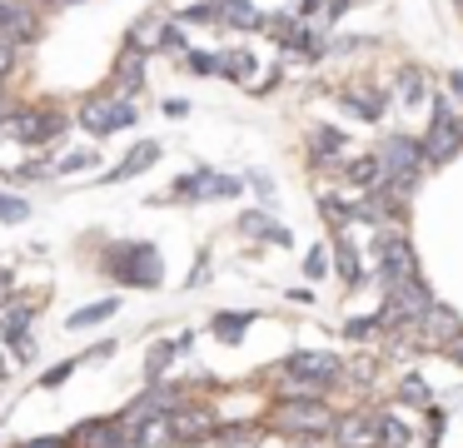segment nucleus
<instances>
[{
    "instance_id": "nucleus-6",
    "label": "nucleus",
    "mask_w": 463,
    "mask_h": 448,
    "mask_svg": "<svg viewBox=\"0 0 463 448\" xmlns=\"http://www.w3.org/2000/svg\"><path fill=\"white\" fill-rule=\"evenodd\" d=\"M279 374H289V378H309V384L334 388V384L344 378V358H339V354H329V348H294V354L284 358Z\"/></svg>"
},
{
    "instance_id": "nucleus-45",
    "label": "nucleus",
    "mask_w": 463,
    "mask_h": 448,
    "mask_svg": "<svg viewBox=\"0 0 463 448\" xmlns=\"http://www.w3.org/2000/svg\"><path fill=\"white\" fill-rule=\"evenodd\" d=\"M5 299H11V274L0 269V309H5Z\"/></svg>"
},
{
    "instance_id": "nucleus-36",
    "label": "nucleus",
    "mask_w": 463,
    "mask_h": 448,
    "mask_svg": "<svg viewBox=\"0 0 463 448\" xmlns=\"http://www.w3.org/2000/svg\"><path fill=\"white\" fill-rule=\"evenodd\" d=\"M373 368H379L373 358H354V364H349V378H354V384H373Z\"/></svg>"
},
{
    "instance_id": "nucleus-21",
    "label": "nucleus",
    "mask_w": 463,
    "mask_h": 448,
    "mask_svg": "<svg viewBox=\"0 0 463 448\" xmlns=\"http://www.w3.org/2000/svg\"><path fill=\"white\" fill-rule=\"evenodd\" d=\"M140 448H175V424L170 418H150V424H135L130 428Z\"/></svg>"
},
{
    "instance_id": "nucleus-10",
    "label": "nucleus",
    "mask_w": 463,
    "mask_h": 448,
    "mask_svg": "<svg viewBox=\"0 0 463 448\" xmlns=\"http://www.w3.org/2000/svg\"><path fill=\"white\" fill-rule=\"evenodd\" d=\"M458 149H463L458 119H429V129H423V165L439 169V165H449Z\"/></svg>"
},
{
    "instance_id": "nucleus-30",
    "label": "nucleus",
    "mask_w": 463,
    "mask_h": 448,
    "mask_svg": "<svg viewBox=\"0 0 463 448\" xmlns=\"http://www.w3.org/2000/svg\"><path fill=\"white\" fill-rule=\"evenodd\" d=\"M95 165H100V155H95V149H71V155H61L55 175H75V169H95Z\"/></svg>"
},
{
    "instance_id": "nucleus-42",
    "label": "nucleus",
    "mask_w": 463,
    "mask_h": 448,
    "mask_svg": "<svg viewBox=\"0 0 463 448\" xmlns=\"http://www.w3.org/2000/svg\"><path fill=\"white\" fill-rule=\"evenodd\" d=\"M443 354H449V358H453V364H458V368H463V334H458V338H453V344H449V348H443Z\"/></svg>"
},
{
    "instance_id": "nucleus-24",
    "label": "nucleus",
    "mask_w": 463,
    "mask_h": 448,
    "mask_svg": "<svg viewBox=\"0 0 463 448\" xmlns=\"http://www.w3.org/2000/svg\"><path fill=\"white\" fill-rule=\"evenodd\" d=\"M180 25H224V5L220 0H200V5H190V10H180Z\"/></svg>"
},
{
    "instance_id": "nucleus-5",
    "label": "nucleus",
    "mask_w": 463,
    "mask_h": 448,
    "mask_svg": "<svg viewBox=\"0 0 463 448\" xmlns=\"http://www.w3.org/2000/svg\"><path fill=\"white\" fill-rule=\"evenodd\" d=\"M244 189L240 175H220V169H190L170 185V199H234Z\"/></svg>"
},
{
    "instance_id": "nucleus-9",
    "label": "nucleus",
    "mask_w": 463,
    "mask_h": 448,
    "mask_svg": "<svg viewBox=\"0 0 463 448\" xmlns=\"http://www.w3.org/2000/svg\"><path fill=\"white\" fill-rule=\"evenodd\" d=\"M170 424H175V443H204V438L220 434V418L204 404H180L170 414Z\"/></svg>"
},
{
    "instance_id": "nucleus-41",
    "label": "nucleus",
    "mask_w": 463,
    "mask_h": 448,
    "mask_svg": "<svg viewBox=\"0 0 463 448\" xmlns=\"http://www.w3.org/2000/svg\"><path fill=\"white\" fill-rule=\"evenodd\" d=\"M110 354H115V338H100V344H95L85 358H110Z\"/></svg>"
},
{
    "instance_id": "nucleus-8",
    "label": "nucleus",
    "mask_w": 463,
    "mask_h": 448,
    "mask_svg": "<svg viewBox=\"0 0 463 448\" xmlns=\"http://www.w3.org/2000/svg\"><path fill=\"white\" fill-rule=\"evenodd\" d=\"M413 334H419L423 344H433V348H449L453 338L463 334V319H458V309H449L443 299H433V309L413 324Z\"/></svg>"
},
{
    "instance_id": "nucleus-34",
    "label": "nucleus",
    "mask_w": 463,
    "mask_h": 448,
    "mask_svg": "<svg viewBox=\"0 0 463 448\" xmlns=\"http://www.w3.org/2000/svg\"><path fill=\"white\" fill-rule=\"evenodd\" d=\"M5 175H11V185H35V179H45V165H15Z\"/></svg>"
},
{
    "instance_id": "nucleus-40",
    "label": "nucleus",
    "mask_w": 463,
    "mask_h": 448,
    "mask_svg": "<svg viewBox=\"0 0 463 448\" xmlns=\"http://www.w3.org/2000/svg\"><path fill=\"white\" fill-rule=\"evenodd\" d=\"M250 185H254V189H260V195H264V199H269V195H274V185H269V175H260V169H254V175H250Z\"/></svg>"
},
{
    "instance_id": "nucleus-35",
    "label": "nucleus",
    "mask_w": 463,
    "mask_h": 448,
    "mask_svg": "<svg viewBox=\"0 0 463 448\" xmlns=\"http://www.w3.org/2000/svg\"><path fill=\"white\" fill-rule=\"evenodd\" d=\"M5 344H11V354L21 358V364H31V358H35V338H25V334H5Z\"/></svg>"
},
{
    "instance_id": "nucleus-4",
    "label": "nucleus",
    "mask_w": 463,
    "mask_h": 448,
    "mask_svg": "<svg viewBox=\"0 0 463 448\" xmlns=\"http://www.w3.org/2000/svg\"><path fill=\"white\" fill-rule=\"evenodd\" d=\"M135 119H140V110H135V100L115 95V90H105V95H90L80 105V129L95 139L115 135V129H130Z\"/></svg>"
},
{
    "instance_id": "nucleus-16",
    "label": "nucleus",
    "mask_w": 463,
    "mask_h": 448,
    "mask_svg": "<svg viewBox=\"0 0 463 448\" xmlns=\"http://www.w3.org/2000/svg\"><path fill=\"white\" fill-rule=\"evenodd\" d=\"M254 324V309H220V314L210 319V334L220 338V344H240L244 334H250Z\"/></svg>"
},
{
    "instance_id": "nucleus-31",
    "label": "nucleus",
    "mask_w": 463,
    "mask_h": 448,
    "mask_svg": "<svg viewBox=\"0 0 463 448\" xmlns=\"http://www.w3.org/2000/svg\"><path fill=\"white\" fill-rule=\"evenodd\" d=\"M75 368H80V358H65V364H55V368H51V374H41V388H61V384H65V378H71V374H75Z\"/></svg>"
},
{
    "instance_id": "nucleus-47",
    "label": "nucleus",
    "mask_w": 463,
    "mask_h": 448,
    "mask_svg": "<svg viewBox=\"0 0 463 448\" xmlns=\"http://www.w3.org/2000/svg\"><path fill=\"white\" fill-rule=\"evenodd\" d=\"M453 5H458V15H463V0H453Z\"/></svg>"
},
{
    "instance_id": "nucleus-15",
    "label": "nucleus",
    "mask_w": 463,
    "mask_h": 448,
    "mask_svg": "<svg viewBox=\"0 0 463 448\" xmlns=\"http://www.w3.org/2000/svg\"><path fill=\"white\" fill-rule=\"evenodd\" d=\"M240 234L250 239H264V244H294V234L279 224V219H269V209H250V214H240Z\"/></svg>"
},
{
    "instance_id": "nucleus-18",
    "label": "nucleus",
    "mask_w": 463,
    "mask_h": 448,
    "mask_svg": "<svg viewBox=\"0 0 463 448\" xmlns=\"http://www.w3.org/2000/svg\"><path fill=\"white\" fill-rule=\"evenodd\" d=\"M393 100H399L403 110L423 105V100H429V75H423L419 65H403L399 70V85H393Z\"/></svg>"
},
{
    "instance_id": "nucleus-13",
    "label": "nucleus",
    "mask_w": 463,
    "mask_h": 448,
    "mask_svg": "<svg viewBox=\"0 0 463 448\" xmlns=\"http://www.w3.org/2000/svg\"><path fill=\"white\" fill-rule=\"evenodd\" d=\"M110 85H115V95H125V100L140 95V85H145V50H140V45H130V40H125L120 60H115Z\"/></svg>"
},
{
    "instance_id": "nucleus-43",
    "label": "nucleus",
    "mask_w": 463,
    "mask_h": 448,
    "mask_svg": "<svg viewBox=\"0 0 463 448\" xmlns=\"http://www.w3.org/2000/svg\"><path fill=\"white\" fill-rule=\"evenodd\" d=\"M449 90H453V100H463V70H449Z\"/></svg>"
},
{
    "instance_id": "nucleus-32",
    "label": "nucleus",
    "mask_w": 463,
    "mask_h": 448,
    "mask_svg": "<svg viewBox=\"0 0 463 448\" xmlns=\"http://www.w3.org/2000/svg\"><path fill=\"white\" fill-rule=\"evenodd\" d=\"M250 434H254L250 424H220V434H214V443H224V448H230V443H244Z\"/></svg>"
},
{
    "instance_id": "nucleus-11",
    "label": "nucleus",
    "mask_w": 463,
    "mask_h": 448,
    "mask_svg": "<svg viewBox=\"0 0 463 448\" xmlns=\"http://www.w3.org/2000/svg\"><path fill=\"white\" fill-rule=\"evenodd\" d=\"M334 443L339 448H379V414H369V408H349V414L334 424Z\"/></svg>"
},
{
    "instance_id": "nucleus-39",
    "label": "nucleus",
    "mask_w": 463,
    "mask_h": 448,
    "mask_svg": "<svg viewBox=\"0 0 463 448\" xmlns=\"http://www.w3.org/2000/svg\"><path fill=\"white\" fill-rule=\"evenodd\" d=\"M11 65H15V50H11V40H0V80H5Z\"/></svg>"
},
{
    "instance_id": "nucleus-48",
    "label": "nucleus",
    "mask_w": 463,
    "mask_h": 448,
    "mask_svg": "<svg viewBox=\"0 0 463 448\" xmlns=\"http://www.w3.org/2000/svg\"><path fill=\"white\" fill-rule=\"evenodd\" d=\"M458 135H463V115H458Z\"/></svg>"
},
{
    "instance_id": "nucleus-33",
    "label": "nucleus",
    "mask_w": 463,
    "mask_h": 448,
    "mask_svg": "<svg viewBox=\"0 0 463 448\" xmlns=\"http://www.w3.org/2000/svg\"><path fill=\"white\" fill-rule=\"evenodd\" d=\"M324 254H329V249H309V254H304V274H309V279L329 274V259H324Z\"/></svg>"
},
{
    "instance_id": "nucleus-12",
    "label": "nucleus",
    "mask_w": 463,
    "mask_h": 448,
    "mask_svg": "<svg viewBox=\"0 0 463 448\" xmlns=\"http://www.w3.org/2000/svg\"><path fill=\"white\" fill-rule=\"evenodd\" d=\"M339 105L349 110L354 119H369V125H379L383 115H389V95L383 90H364V85H349V90H339Z\"/></svg>"
},
{
    "instance_id": "nucleus-23",
    "label": "nucleus",
    "mask_w": 463,
    "mask_h": 448,
    "mask_svg": "<svg viewBox=\"0 0 463 448\" xmlns=\"http://www.w3.org/2000/svg\"><path fill=\"white\" fill-rule=\"evenodd\" d=\"M379 448H409V424H403V414H389V408L379 414Z\"/></svg>"
},
{
    "instance_id": "nucleus-7",
    "label": "nucleus",
    "mask_w": 463,
    "mask_h": 448,
    "mask_svg": "<svg viewBox=\"0 0 463 448\" xmlns=\"http://www.w3.org/2000/svg\"><path fill=\"white\" fill-rule=\"evenodd\" d=\"M61 129H65V115H55V110H15L5 135L25 149H41V145H51Z\"/></svg>"
},
{
    "instance_id": "nucleus-19",
    "label": "nucleus",
    "mask_w": 463,
    "mask_h": 448,
    "mask_svg": "<svg viewBox=\"0 0 463 448\" xmlns=\"http://www.w3.org/2000/svg\"><path fill=\"white\" fill-rule=\"evenodd\" d=\"M180 354V338H155L150 354H145V384H165V368Z\"/></svg>"
},
{
    "instance_id": "nucleus-29",
    "label": "nucleus",
    "mask_w": 463,
    "mask_h": 448,
    "mask_svg": "<svg viewBox=\"0 0 463 448\" xmlns=\"http://www.w3.org/2000/svg\"><path fill=\"white\" fill-rule=\"evenodd\" d=\"M25 219H31V205L21 195H5L0 189V224H25Z\"/></svg>"
},
{
    "instance_id": "nucleus-3",
    "label": "nucleus",
    "mask_w": 463,
    "mask_h": 448,
    "mask_svg": "<svg viewBox=\"0 0 463 448\" xmlns=\"http://www.w3.org/2000/svg\"><path fill=\"white\" fill-rule=\"evenodd\" d=\"M373 274L383 289L403 284V279H419V254H413V239L389 229V234L373 239Z\"/></svg>"
},
{
    "instance_id": "nucleus-38",
    "label": "nucleus",
    "mask_w": 463,
    "mask_h": 448,
    "mask_svg": "<svg viewBox=\"0 0 463 448\" xmlns=\"http://www.w3.org/2000/svg\"><path fill=\"white\" fill-rule=\"evenodd\" d=\"M15 448H75L71 438H55V434H45V438H25V443H15Z\"/></svg>"
},
{
    "instance_id": "nucleus-25",
    "label": "nucleus",
    "mask_w": 463,
    "mask_h": 448,
    "mask_svg": "<svg viewBox=\"0 0 463 448\" xmlns=\"http://www.w3.org/2000/svg\"><path fill=\"white\" fill-rule=\"evenodd\" d=\"M35 309L41 304H11V309H0V334H25L35 319Z\"/></svg>"
},
{
    "instance_id": "nucleus-1",
    "label": "nucleus",
    "mask_w": 463,
    "mask_h": 448,
    "mask_svg": "<svg viewBox=\"0 0 463 448\" xmlns=\"http://www.w3.org/2000/svg\"><path fill=\"white\" fill-rule=\"evenodd\" d=\"M100 269L125 289H160L165 284V259L150 239H120V244H110Z\"/></svg>"
},
{
    "instance_id": "nucleus-44",
    "label": "nucleus",
    "mask_w": 463,
    "mask_h": 448,
    "mask_svg": "<svg viewBox=\"0 0 463 448\" xmlns=\"http://www.w3.org/2000/svg\"><path fill=\"white\" fill-rule=\"evenodd\" d=\"M165 115L180 119V115H190V105H184V100H165Z\"/></svg>"
},
{
    "instance_id": "nucleus-22",
    "label": "nucleus",
    "mask_w": 463,
    "mask_h": 448,
    "mask_svg": "<svg viewBox=\"0 0 463 448\" xmlns=\"http://www.w3.org/2000/svg\"><path fill=\"white\" fill-rule=\"evenodd\" d=\"M110 314H120V299H95V304H85V309H75L71 314V329H95V324H105Z\"/></svg>"
},
{
    "instance_id": "nucleus-27",
    "label": "nucleus",
    "mask_w": 463,
    "mask_h": 448,
    "mask_svg": "<svg viewBox=\"0 0 463 448\" xmlns=\"http://www.w3.org/2000/svg\"><path fill=\"white\" fill-rule=\"evenodd\" d=\"M383 334V314H369V319H349L344 324V338H354V344H369V338Z\"/></svg>"
},
{
    "instance_id": "nucleus-28",
    "label": "nucleus",
    "mask_w": 463,
    "mask_h": 448,
    "mask_svg": "<svg viewBox=\"0 0 463 448\" xmlns=\"http://www.w3.org/2000/svg\"><path fill=\"white\" fill-rule=\"evenodd\" d=\"M399 398H403V404H419V408H429V404H433L429 384H423L419 374H403V378H399Z\"/></svg>"
},
{
    "instance_id": "nucleus-17",
    "label": "nucleus",
    "mask_w": 463,
    "mask_h": 448,
    "mask_svg": "<svg viewBox=\"0 0 463 448\" xmlns=\"http://www.w3.org/2000/svg\"><path fill=\"white\" fill-rule=\"evenodd\" d=\"M155 159H160V145H155V139H140V145H135L130 155H125L105 179H115V185H120V179H135V175H145V169H150Z\"/></svg>"
},
{
    "instance_id": "nucleus-20",
    "label": "nucleus",
    "mask_w": 463,
    "mask_h": 448,
    "mask_svg": "<svg viewBox=\"0 0 463 448\" xmlns=\"http://www.w3.org/2000/svg\"><path fill=\"white\" fill-rule=\"evenodd\" d=\"M334 264H339V279H344L349 289L364 279V264H359V249H354L349 229H344V234H334Z\"/></svg>"
},
{
    "instance_id": "nucleus-46",
    "label": "nucleus",
    "mask_w": 463,
    "mask_h": 448,
    "mask_svg": "<svg viewBox=\"0 0 463 448\" xmlns=\"http://www.w3.org/2000/svg\"><path fill=\"white\" fill-rule=\"evenodd\" d=\"M11 115H15V110H11V105H5V95H0V129L11 125Z\"/></svg>"
},
{
    "instance_id": "nucleus-2",
    "label": "nucleus",
    "mask_w": 463,
    "mask_h": 448,
    "mask_svg": "<svg viewBox=\"0 0 463 448\" xmlns=\"http://www.w3.org/2000/svg\"><path fill=\"white\" fill-rule=\"evenodd\" d=\"M274 424H279V434H289V438H329L339 418L329 414L324 398H279Z\"/></svg>"
},
{
    "instance_id": "nucleus-14",
    "label": "nucleus",
    "mask_w": 463,
    "mask_h": 448,
    "mask_svg": "<svg viewBox=\"0 0 463 448\" xmlns=\"http://www.w3.org/2000/svg\"><path fill=\"white\" fill-rule=\"evenodd\" d=\"M309 159L314 165H349V139L334 125H314L309 129Z\"/></svg>"
},
{
    "instance_id": "nucleus-26",
    "label": "nucleus",
    "mask_w": 463,
    "mask_h": 448,
    "mask_svg": "<svg viewBox=\"0 0 463 448\" xmlns=\"http://www.w3.org/2000/svg\"><path fill=\"white\" fill-rule=\"evenodd\" d=\"M184 65H190L194 75H224V50H190Z\"/></svg>"
},
{
    "instance_id": "nucleus-37",
    "label": "nucleus",
    "mask_w": 463,
    "mask_h": 448,
    "mask_svg": "<svg viewBox=\"0 0 463 448\" xmlns=\"http://www.w3.org/2000/svg\"><path fill=\"white\" fill-rule=\"evenodd\" d=\"M423 414H429V443H439V438H443V408H439V404H429Z\"/></svg>"
}]
</instances>
